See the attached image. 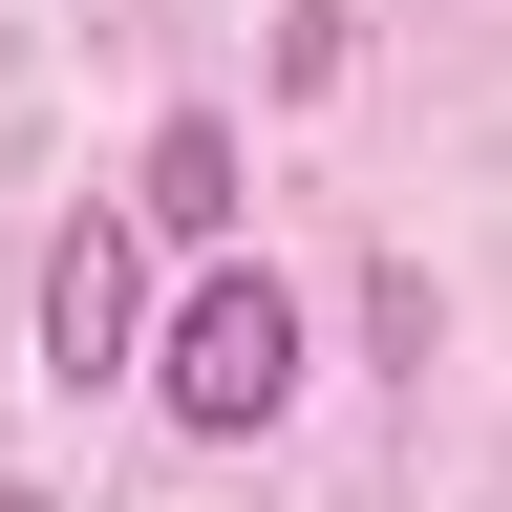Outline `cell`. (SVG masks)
I'll return each mask as SVG.
<instances>
[{
  "instance_id": "obj_1",
  "label": "cell",
  "mask_w": 512,
  "mask_h": 512,
  "mask_svg": "<svg viewBox=\"0 0 512 512\" xmlns=\"http://www.w3.org/2000/svg\"><path fill=\"white\" fill-rule=\"evenodd\" d=\"M150 384H171V427H214V448H235V427H278V406H299V299L214 256V278L171 299V363H150Z\"/></svg>"
},
{
  "instance_id": "obj_2",
  "label": "cell",
  "mask_w": 512,
  "mask_h": 512,
  "mask_svg": "<svg viewBox=\"0 0 512 512\" xmlns=\"http://www.w3.org/2000/svg\"><path fill=\"white\" fill-rule=\"evenodd\" d=\"M128 320H150V299H128V235L86 214V235L43 256V384H107V363H128Z\"/></svg>"
},
{
  "instance_id": "obj_3",
  "label": "cell",
  "mask_w": 512,
  "mask_h": 512,
  "mask_svg": "<svg viewBox=\"0 0 512 512\" xmlns=\"http://www.w3.org/2000/svg\"><path fill=\"white\" fill-rule=\"evenodd\" d=\"M128 214H150L171 256H214V235H235V128H214V107H171V128H150V171H128Z\"/></svg>"
},
{
  "instance_id": "obj_4",
  "label": "cell",
  "mask_w": 512,
  "mask_h": 512,
  "mask_svg": "<svg viewBox=\"0 0 512 512\" xmlns=\"http://www.w3.org/2000/svg\"><path fill=\"white\" fill-rule=\"evenodd\" d=\"M0 512H64V491H22V470H0Z\"/></svg>"
}]
</instances>
